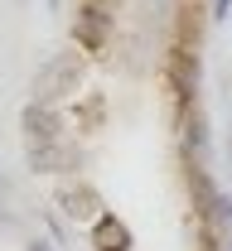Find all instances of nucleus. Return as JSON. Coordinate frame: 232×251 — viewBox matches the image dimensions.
Returning a JSON list of instances; mask_svg holds the SVG:
<instances>
[{
    "mask_svg": "<svg viewBox=\"0 0 232 251\" xmlns=\"http://www.w3.org/2000/svg\"><path fill=\"white\" fill-rule=\"evenodd\" d=\"M97 251H126V227L121 222H111V218H97Z\"/></svg>",
    "mask_w": 232,
    "mask_h": 251,
    "instance_id": "5",
    "label": "nucleus"
},
{
    "mask_svg": "<svg viewBox=\"0 0 232 251\" xmlns=\"http://www.w3.org/2000/svg\"><path fill=\"white\" fill-rule=\"evenodd\" d=\"M58 130H63V121H58L44 101H29V106H25V135H29V140H58Z\"/></svg>",
    "mask_w": 232,
    "mask_h": 251,
    "instance_id": "2",
    "label": "nucleus"
},
{
    "mask_svg": "<svg viewBox=\"0 0 232 251\" xmlns=\"http://www.w3.org/2000/svg\"><path fill=\"white\" fill-rule=\"evenodd\" d=\"M29 164L34 169H73V159L58 140H29Z\"/></svg>",
    "mask_w": 232,
    "mask_h": 251,
    "instance_id": "3",
    "label": "nucleus"
},
{
    "mask_svg": "<svg viewBox=\"0 0 232 251\" xmlns=\"http://www.w3.org/2000/svg\"><path fill=\"white\" fill-rule=\"evenodd\" d=\"M228 10H232V0H218V15H223V20H228Z\"/></svg>",
    "mask_w": 232,
    "mask_h": 251,
    "instance_id": "6",
    "label": "nucleus"
},
{
    "mask_svg": "<svg viewBox=\"0 0 232 251\" xmlns=\"http://www.w3.org/2000/svg\"><path fill=\"white\" fill-rule=\"evenodd\" d=\"M77 87V58L73 53H63V58H53L44 73H39V82H34V97L39 101H49V97H63Z\"/></svg>",
    "mask_w": 232,
    "mask_h": 251,
    "instance_id": "1",
    "label": "nucleus"
},
{
    "mask_svg": "<svg viewBox=\"0 0 232 251\" xmlns=\"http://www.w3.org/2000/svg\"><path fill=\"white\" fill-rule=\"evenodd\" d=\"M63 208H68V218H97V193L92 188H68Z\"/></svg>",
    "mask_w": 232,
    "mask_h": 251,
    "instance_id": "4",
    "label": "nucleus"
},
{
    "mask_svg": "<svg viewBox=\"0 0 232 251\" xmlns=\"http://www.w3.org/2000/svg\"><path fill=\"white\" fill-rule=\"evenodd\" d=\"M29 251H53V247H49V242H34V247Z\"/></svg>",
    "mask_w": 232,
    "mask_h": 251,
    "instance_id": "7",
    "label": "nucleus"
}]
</instances>
